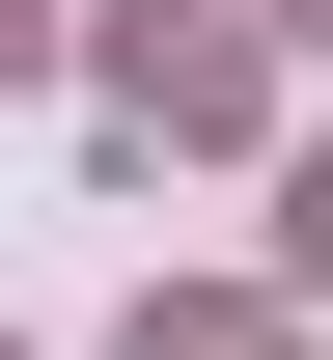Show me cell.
Here are the masks:
<instances>
[{"label":"cell","instance_id":"3","mask_svg":"<svg viewBox=\"0 0 333 360\" xmlns=\"http://www.w3.org/2000/svg\"><path fill=\"white\" fill-rule=\"evenodd\" d=\"M278 305H333V139L278 167Z\"/></svg>","mask_w":333,"mask_h":360},{"label":"cell","instance_id":"4","mask_svg":"<svg viewBox=\"0 0 333 360\" xmlns=\"http://www.w3.org/2000/svg\"><path fill=\"white\" fill-rule=\"evenodd\" d=\"M28 56H56V0H0V84H28Z\"/></svg>","mask_w":333,"mask_h":360},{"label":"cell","instance_id":"6","mask_svg":"<svg viewBox=\"0 0 333 360\" xmlns=\"http://www.w3.org/2000/svg\"><path fill=\"white\" fill-rule=\"evenodd\" d=\"M0 360H28V333H0Z\"/></svg>","mask_w":333,"mask_h":360},{"label":"cell","instance_id":"5","mask_svg":"<svg viewBox=\"0 0 333 360\" xmlns=\"http://www.w3.org/2000/svg\"><path fill=\"white\" fill-rule=\"evenodd\" d=\"M278 28H333V0H278Z\"/></svg>","mask_w":333,"mask_h":360},{"label":"cell","instance_id":"2","mask_svg":"<svg viewBox=\"0 0 333 360\" xmlns=\"http://www.w3.org/2000/svg\"><path fill=\"white\" fill-rule=\"evenodd\" d=\"M111 360H306V305H250V277H194V305H139Z\"/></svg>","mask_w":333,"mask_h":360},{"label":"cell","instance_id":"1","mask_svg":"<svg viewBox=\"0 0 333 360\" xmlns=\"http://www.w3.org/2000/svg\"><path fill=\"white\" fill-rule=\"evenodd\" d=\"M111 111H139V139H250V111H278V56H250L222 0H111Z\"/></svg>","mask_w":333,"mask_h":360}]
</instances>
